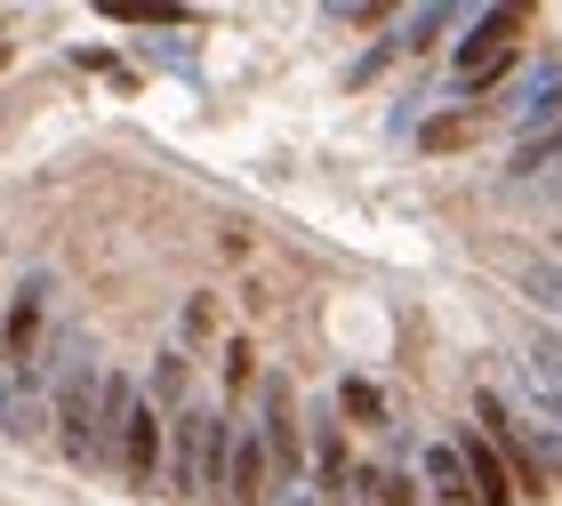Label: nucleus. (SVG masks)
<instances>
[{
	"mask_svg": "<svg viewBox=\"0 0 562 506\" xmlns=\"http://www.w3.org/2000/svg\"><path fill=\"white\" fill-rule=\"evenodd\" d=\"M506 41H515V16L491 9L467 41H458V81H474V89H482V81H491V72L506 65Z\"/></svg>",
	"mask_w": 562,
	"mask_h": 506,
	"instance_id": "obj_1",
	"label": "nucleus"
},
{
	"mask_svg": "<svg viewBox=\"0 0 562 506\" xmlns=\"http://www.w3.org/2000/svg\"><path fill=\"white\" fill-rule=\"evenodd\" d=\"M266 459H273V474L281 483H290L297 474V402H290V386H281V378H266Z\"/></svg>",
	"mask_w": 562,
	"mask_h": 506,
	"instance_id": "obj_2",
	"label": "nucleus"
},
{
	"mask_svg": "<svg viewBox=\"0 0 562 506\" xmlns=\"http://www.w3.org/2000/svg\"><path fill=\"white\" fill-rule=\"evenodd\" d=\"M153 459H161V418H153L145 402H137L130 426H121V466H130V483H137V491L153 483Z\"/></svg>",
	"mask_w": 562,
	"mask_h": 506,
	"instance_id": "obj_3",
	"label": "nucleus"
},
{
	"mask_svg": "<svg viewBox=\"0 0 562 506\" xmlns=\"http://www.w3.org/2000/svg\"><path fill=\"white\" fill-rule=\"evenodd\" d=\"M458 459H467V474H474V498L482 506H506V498H515V483H506V459H498V442H467V450H458Z\"/></svg>",
	"mask_w": 562,
	"mask_h": 506,
	"instance_id": "obj_4",
	"label": "nucleus"
},
{
	"mask_svg": "<svg viewBox=\"0 0 562 506\" xmlns=\"http://www.w3.org/2000/svg\"><path fill=\"white\" fill-rule=\"evenodd\" d=\"M266 483H273L266 435H241V442H234V498H241V506H266Z\"/></svg>",
	"mask_w": 562,
	"mask_h": 506,
	"instance_id": "obj_5",
	"label": "nucleus"
},
{
	"mask_svg": "<svg viewBox=\"0 0 562 506\" xmlns=\"http://www.w3.org/2000/svg\"><path fill=\"white\" fill-rule=\"evenodd\" d=\"M201 442H210V418L186 411L177 418V450H169V483L177 491H201Z\"/></svg>",
	"mask_w": 562,
	"mask_h": 506,
	"instance_id": "obj_6",
	"label": "nucleus"
},
{
	"mask_svg": "<svg viewBox=\"0 0 562 506\" xmlns=\"http://www.w3.org/2000/svg\"><path fill=\"white\" fill-rule=\"evenodd\" d=\"M515 121H522V130H547V121H562V72H539V81L522 89Z\"/></svg>",
	"mask_w": 562,
	"mask_h": 506,
	"instance_id": "obj_7",
	"label": "nucleus"
},
{
	"mask_svg": "<svg viewBox=\"0 0 562 506\" xmlns=\"http://www.w3.org/2000/svg\"><path fill=\"white\" fill-rule=\"evenodd\" d=\"M426 483L442 491V498H474V474H467V459H458L450 442H434V450H426Z\"/></svg>",
	"mask_w": 562,
	"mask_h": 506,
	"instance_id": "obj_8",
	"label": "nucleus"
},
{
	"mask_svg": "<svg viewBox=\"0 0 562 506\" xmlns=\"http://www.w3.org/2000/svg\"><path fill=\"white\" fill-rule=\"evenodd\" d=\"M338 402H346V418H386V402H378V386H370V378H346V386H338Z\"/></svg>",
	"mask_w": 562,
	"mask_h": 506,
	"instance_id": "obj_9",
	"label": "nucleus"
}]
</instances>
